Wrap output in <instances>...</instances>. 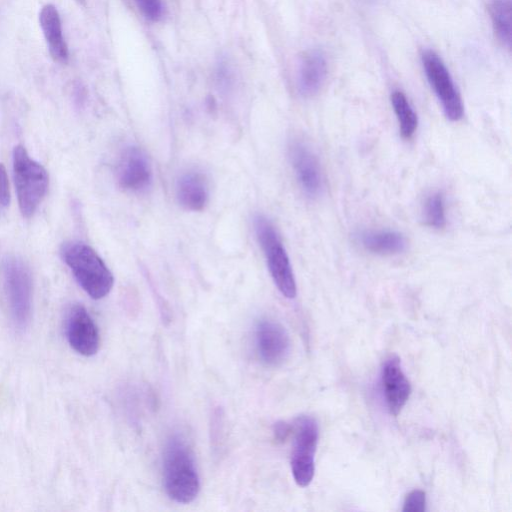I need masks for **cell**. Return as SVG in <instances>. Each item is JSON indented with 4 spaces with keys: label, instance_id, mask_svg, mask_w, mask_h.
Here are the masks:
<instances>
[{
    "label": "cell",
    "instance_id": "obj_1",
    "mask_svg": "<svg viewBox=\"0 0 512 512\" xmlns=\"http://www.w3.org/2000/svg\"><path fill=\"white\" fill-rule=\"evenodd\" d=\"M164 489L177 503L192 502L200 490V479L192 450L186 439L178 433L168 437L162 457Z\"/></svg>",
    "mask_w": 512,
    "mask_h": 512
},
{
    "label": "cell",
    "instance_id": "obj_2",
    "mask_svg": "<svg viewBox=\"0 0 512 512\" xmlns=\"http://www.w3.org/2000/svg\"><path fill=\"white\" fill-rule=\"evenodd\" d=\"M65 263L82 289L93 299H102L111 291L114 278L100 256L87 244L71 242L62 249Z\"/></svg>",
    "mask_w": 512,
    "mask_h": 512
},
{
    "label": "cell",
    "instance_id": "obj_3",
    "mask_svg": "<svg viewBox=\"0 0 512 512\" xmlns=\"http://www.w3.org/2000/svg\"><path fill=\"white\" fill-rule=\"evenodd\" d=\"M254 230L270 275L281 294L293 299L297 288L288 254L273 224L264 216L254 218Z\"/></svg>",
    "mask_w": 512,
    "mask_h": 512
},
{
    "label": "cell",
    "instance_id": "obj_4",
    "mask_svg": "<svg viewBox=\"0 0 512 512\" xmlns=\"http://www.w3.org/2000/svg\"><path fill=\"white\" fill-rule=\"evenodd\" d=\"M13 173L21 214L30 218L46 194L47 171L30 158L22 145H17L13 150Z\"/></svg>",
    "mask_w": 512,
    "mask_h": 512
},
{
    "label": "cell",
    "instance_id": "obj_5",
    "mask_svg": "<svg viewBox=\"0 0 512 512\" xmlns=\"http://www.w3.org/2000/svg\"><path fill=\"white\" fill-rule=\"evenodd\" d=\"M4 286L14 326L23 330L31 317L32 285L29 270L21 260L9 257L5 261Z\"/></svg>",
    "mask_w": 512,
    "mask_h": 512
},
{
    "label": "cell",
    "instance_id": "obj_6",
    "mask_svg": "<svg viewBox=\"0 0 512 512\" xmlns=\"http://www.w3.org/2000/svg\"><path fill=\"white\" fill-rule=\"evenodd\" d=\"M318 437L314 418L302 415L296 419L290 464L293 478L300 487L308 486L313 480Z\"/></svg>",
    "mask_w": 512,
    "mask_h": 512
},
{
    "label": "cell",
    "instance_id": "obj_7",
    "mask_svg": "<svg viewBox=\"0 0 512 512\" xmlns=\"http://www.w3.org/2000/svg\"><path fill=\"white\" fill-rule=\"evenodd\" d=\"M421 61L426 78L445 116L451 121H459L464 114L463 102L446 65L440 56L430 49L423 50Z\"/></svg>",
    "mask_w": 512,
    "mask_h": 512
},
{
    "label": "cell",
    "instance_id": "obj_8",
    "mask_svg": "<svg viewBox=\"0 0 512 512\" xmlns=\"http://www.w3.org/2000/svg\"><path fill=\"white\" fill-rule=\"evenodd\" d=\"M255 349L259 359L268 366L281 365L289 356L290 337L286 329L271 319H261L254 330Z\"/></svg>",
    "mask_w": 512,
    "mask_h": 512
},
{
    "label": "cell",
    "instance_id": "obj_9",
    "mask_svg": "<svg viewBox=\"0 0 512 512\" xmlns=\"http://www.w3.org/2000/svg\"><path fill=\"white\" fill-rule=\"evenodd\" d=\"M289 158L296 179L309 198H317L324 189V179L318 158L302 141H293L289 147Z\"/></svg>",
    "mask_w": 512,
    "mask_h": 512
},
{
    "label": "cell",
    "instance_id": "obj_10",
    "mask_svg": "<svg viewBox=\"0 0 512 512\" xmlns=\"http://www.w3.org/2000/svg\"><path fill=\"white\" fill-rule=\"evenodd\" d=\"M65 332L68 343L83 356L95 355L100 346V335L94 320L80 304L73 305L66 317Z\"/></svg>",
    "mask_w": 512,
    "mask_h": 512
},
{
    "label": "cell",
    "instance_id": "obj_11",
    "mask_svg": "<svg viewBox=\"0 0 512 512\" xmlns=\"http://www.w3.org/2000/svg\"><path fill=\"white\" fill-rule=\"evenodd\" d=\"M152 179V168L147 155L137 147L126 149L117 169L119 186L125 191L139 193L151 185Z\"/></svg>",
    "mask_w": 512,
    "mask_h": 512
},
{
    "label": "cell",
    "instance_id": "obj_12",
    "mask_svg": "<svg viewBox=\"0 0 512 512\" xmlns=\"http://www.w3.org/2000/svg\"><path fill=\"white\" fill-rule=\"evenodd\" d=\"M381 379L388 410L390 414L397 416L411 394V384L397 356L386 359L382 367Z\"/></svg>",
    "mask_w": 512,
    "mask_h": 512
},
{
    "label": "cell",
    "instance_id": "obj_13",
    "mask_svg": "<svg viewBox=\"0 0 512 512\" xmlns=\"http://www.w3.org/2000/svg\"><path fill=\"white\" fill-rule=\"evenodd\" d=\"M327 77V61L318 49L304 52L297 68V89L303 97H312L322 88Z\"/></svg>",
    "mask_w": 512,
    "mask_h": 512
},
{
    "label": "cell",
    "instance_id": "obj_14",
    "mask_svg": "<svg viewBox=\"0 0 512 512\" xmlns=\"http://www.w3.org/2000/svg\"><path fill=\"white\" fill-rule=\"evenodd\" d=\"M39 22L45 37L49 53L55 62H68V46L63 36L60 15L56 7L46 4L39 14Z\"/></svg>",
    "mask_w": 512,
    "mask_h": 512
},
{
    "label": "cell",
    "instance_id": "obj_15",
    "mask_svg": "<svg viewBox=\"0 0 512 512\" xmlns=\"http://www.w3.org/2000/svg\"><path fill=\"white\" fill-rule=\"evenodd\" d=\"M178 202L190 211H201L209 200L208 182L199 171H188L180 176L176 185Z\"/></svg>",
    "mask_w": 512,
    "mask_h": 512
},
{
    "label": "cell",
    "instance_id": "obj_16",
    "mask_svg": "<svg viewBox=\"0 0 512 512\" xmlns=\"http://www.w3.org/2000/svg\"><path fill=\"white\" fill-rule=\"evenodd\" d=\"M357 239L366 251L381 256L398 255L408 246L406 237L395 230H365Z\"/></svg>",
    "mask_w": 512,
    "mask_h": 512
},
{
    "label": "cell",
    "instance_id": "obj_17",
    "mask_svg": "<svg viewBox=\"0 0 512 512\" xmlns=\"http://www.w3.org/2000/svg\"><path fill=\"white\" fill-rule=\"evenodd\" d=\"M511 0H489L488 12L497 39L503 46L511 47Z\"/></svg>",
    "mask_w": 512,
    "mask_h": 512
},
{
    "label": "cell",
    "instance_id": "obj_18",
    "mask_svg": "<svg viewBox=\"0 0 512 512\" xmlns=\"http://www.w3.org/2000/svg\"><path fill=\"white\" fill-rule=\"evenodd\" d=\"M391 104L403 139H411L418 127V117L406 95L395 90L391 94Z\"/></svg>",
    "mask_w": 512,
    "mask_h": 512
},
{
    "label": "cell",
    "instance_id": "obj_19",
    "mask_svg": "<svg viewBox=\"0 0 512 512\" xmlns=\"http://www.w3.org/2000/svg\"><path fill=\"white\" fill-rule=\"evenodd\" d=\"M423 219L426 225L434 229L446 226L445 200L440 192H433L426 197L423 205Z\"/></svg>",
    "mask_w": 512,
    "mask_h": 512
},
{
    "label": "cell",
    "instance_id": "obj_20",
    "mask_svg": "<svg viewBox=\"0 0 512 512\" xmlns=\"http://www.w3.org/2000/svg\"><path fill=\"white\" fill-rule=\"evenodd\" d=\"M141 13L150 21L157 22L162 19L164 6L162 0H135Z\"/></svg>",
    "mask_w": 512,
    "mask_h": 512
},
{
    "label": "cell",
    "instance_id": "obj_21",
    "mask_svg": "<svg viewBox=\"0 0 512 512\" xmlns=\"http://www.w3.org/2000/svg\"><path fill=\"white\" fill-rule=\"evenodd\" d=\"M425 509L426 494L424 491L416 489L407 494L402 508L404 512H423Z\"/></svg>",
    "mask_w": 512,
    "mask_h": 512
},
{
    "label": "cell",
    "instance_id": "obj_22",
    "mask_svg": "<svg viewBox=\"0 0 512 512\" xmlns=\"http://www.w3.org/2000/svg\"><path fill=\"white\" fill-rule=\"evenodd\" d=\"M10 203V189L6 169L0 163V206L6 207Z\"/></svg>",
    "mask_w": 512,
    "mask_h": 512
},
{
    "label": "cell",
    "instance_id": "obj_23",
    "mask_svg": "<svg viewBox=\"0 0 512 512\" xmlns=\"http://www.w3.org/2000/svg\"><path fill=\"white\" fill-rule=\"evenodd\" d=\"M232 79V72L227 62L220 61L217 68V80L220 85L227 87Z\"/></svg>",
    "mask_w": 512,
    "mask_h": 512
},
{
    "label": "cell",
    "instance_id": "obj_24",
    "mask_svg": "<svg viewBox=\"0 0 512 512\" xmlns=\"http://www.w3.org/2000/svg\"><path fill=\"white\" fill-rule=\"evenodd\" d=\"M291 430L292 427L288 423L279 421L273 427V434L277 441L283 442L289 436Z\"/></svg>",
    "mask_w": 512,
    "mask_h": 512
}]
</instances>
